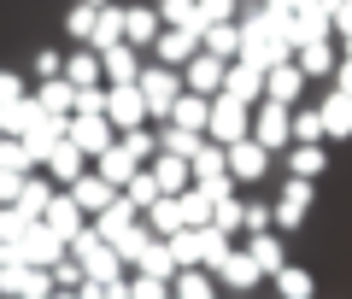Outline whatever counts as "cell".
<instances>
[{
  "instance_id": "cell-1",
  "label": "cell",
  "mask_w": 352,
  "mask_h": 299,
  "mask_svg": "<svg viewBox=\"0 0 352 299\" xmlns=\"http://www.w3.org/2000/svg\"><path fill=\"white\" fill-rule=\"evenodd\" d=\"M288 24L294 18H276V12H264V6H252V12H241V53H247L252 65H282L294 59V41H288Z\"/></svg>"
},
{
  "instance_id": "cell-2",
  "label": "cell",
  "mask_w": 352,
  "mask_h": 299,
  "mask_svg": "<svg viewBox=\"0 0 352 299\" xmlns=\"http://www.w3.org/2000/svg\"><path fill=\"white\" fill-rule=\"evenodd\" d=\"M135 88H141V100H147V118L153 124H164V118H170V106H176V94H182V71H176V65H141V76H135Z\"/></svg>"
},
{
  "instance_id": "cell-3",
  "label": "cell",
  "mask_w": 352,
  "mask_h": 299,
  "mask_svg": "<svg viewBox=\"0 0 352 299\" xmlns=\"http://www.w3.org/2000/svg\"><path fill=\"white\" fill-rule=\"evenodd\" d=\"M206 135L212 141H241V135H252V112H247V100H235V94H212V124H206Z\"/></svg>"
},
{
  "instance_id": "cell-4",
  "label": "cell",
  "mask_w": 352,
  "mask_h": 299,
  "mask_svg": "<svg viewBox=\"0 0 352 299\" xmlns=\"http://www.w3.org/2000/svg\"><path fill=\"white\" fill-rule=\"evenodd\" d=\"M252 141H264V147H294V106H282V100H264L258 118H252Z\"/></svg>"
},
{
  "instance_id": "cell-5",
  "label": "cell",
  "mask_w": 352,
  "mask_h": 299,
  "mask_svg": "<svg viewBox=\"0 0 352 299\" xmlns=\"http://www.w3.org/2000/svg\"><path fill=\"white\" fill-rule=\"evenodd\" d=\"M12 247H18V258H30V264H47V270L65 258V252H71V247H65V235H53V229L41 223V217H36V223H30L24 235L12 241Z\"/></svg>"
},
{
  "instance_id": "cell-6",
  "label": "cell",
  "mask_w": 352,
  "mask_h": 299,
  "mask_svg": "<svg viewBox=\"0 0 352 299\" xmlns=\"http://www.w3.org/2000/svg\"><path fill=\"white\" fill-rule=\"evenodd\" d=\"M106 118H112V129L147 124V100H141V88L135 82H106Z\"/></svg>"
},
{
  "instance_id": "cell-7",
  "label": "cell",
  "mask_w": 352,
  "mask_h": 299,
  "mask_svg": "<svg viewBox=\"0 0 352 299\" xmlns=\"http://www.w3.org/2000/svg\"><path fill=\"white\" fill-rule=\"evenodd\" d=\"M65 135H71L76 141V147H82L88 153V159H94V153H106V147H112V118H106V112H71V124H65Z\"/></svg>"
},
{
  "instance_id": "cell-8",
  "label": "cell",
  "mask_w": 352,
  "mask_h": 299,
  "mask_svg": "<svg viewBox=\"0 0 352 299\" xmlns=\"http://www.w3.org/2000/svg\"><path fill=\"white\" fill-rule=\"evenodd\" d=\"M229 176H235V182H258L264 170H270V147H264V141H252V135H241V141H229Z\"/></svg>"
},
{
  "instance_id": "cell-9",
  "label": "cell",
  "mask_w": 352,
  "mask_h": 299,
  "mask_svg": "<svg viewBox=\"0 0 352 299\" xmlns=\"http://www.w3.org/2000/svg\"><path fill=\"white\" fill-rule=\"evenodd\" d=\"M41 223H47L53 235H65V247H71V235H76V229H88V212L76 206V194H71V188H59V194L47 199V212H41Z\"/></svg>"
},
{
  "instance_id": "cell-10",
  "label": "cell",
  "mask_w": 352,
  "mask_h": 299,
  "mask_svg": "<svg viewBox=\"0 0 352 299\" xmlns=\"http://www.w3.org/2000/svg\"><path fill=\"white\" fill-rule=\"evenodd\" d=\"M223 94H235V100H247V106H258V100H264V65H252L247 53H241V59H229Z\"/></svg>"
},
{
  "instance_id": "cell-11",
  "label": "cell",
  "mask_w": 352,
  "mask_h": 299,
  "mask_svg": "<svg viewBox=\"0 0 352 299\" xmlns=\"http://www.w3.org/2000/svg\"><path fill=\"white\" fill-rule=\"evenodd\" d=\"M194 53H200V30H176V24H164L159 41H153V59H159V65H176V71H182Z\"/></svg>"
},
{
  "instance_id": "cell-12",
  "label": "cell",
  "mask_w": 352,
  "mask_h": 299,
  "mask_svg": "<svg viewBox=\"0 0 352 299\" xmlns=\"http://www.w3.org/2000/svg\"><path fill=\"white\" fill-rule=\"evenodd\" d=\"M223 71H229V59H217V53H194L188 65H182V82L194 88V94H223Z\"/></svg>"
},
{
  "instance_id": "cell-13",
  "label": "cell",
  "mask_w": 352,
  "mask_h": 299,
  "mask_svg": "<svg viewBox=\"0 0 352 299\" xmlns=\"http://www.w3.org/2000/svg\"><path fill=\"white\" fill-rule=\"evenodd\" d=\"M65 124H71V118H59V112H41L36 124H30L24 135H18V141L30 147V159H36V164H47V153L65 141Z\"/></svg>"
},
{
  "instance_id": "cell-14",
  "label": "cell",
  "mask_w": 352,
  "mask_h": 299,
  "mask_svg": "<svg viewBox=\"0 0 352 299\" xmlns=\"http://www.w3.org/2000/svg\"><path fill=\"white\" fill-rule=\"evenodd\" d=\"M270 212H276V229H300V217L311 212V176H288V188Z\"/></svg>"
},
{
  "instance_id": "cell-15",
  "label": "cell",
  "mask_w": 352,
  "mask_h": 299,
  "mask_svg": "<svg viewBox=\"0 0 352 299\" xmlns=\"http://www.w3.org/2000/svg\"><path fill=\"white\" fill-rule=\"evenodd\" d=\"M212 270H217V282H223L229 294H252V287H258V276H264L258 264H252V252H247V247H241V252L229 247V258H223V264H212Z\"/></svg>"
},
{
  "instance_id": "cell-16",
  "label": "cell",
  "mask_w": 352,
  "mask_h": 299,
  "mask_svg": "<svg viewBox=\"0 0 352 299\" xmlns=\"http://www.w3.org/2000/svg\"><path fill=\"white\" fill-rule=\"evenodd\" d=\"M329 30H335V18H329V6H317V0H305L300 12H294V24H288V41H294V47H305V41H329Z\"/></svg>"
},
{
  "instance_id": "cell-17",
  "label": "cell",
  "mask_w": 352,
  "mask_h": 299,
  "mask_svg": "<svg viewBox=\"0 0 352 299\" xmlns=\"http://www.w3.org/2000/svg\"><path fill=\"white\" fill-rule=\"evenodd\" d=\"M300 88H305V71H300L294 59H282V65H270V71H264V100L300 106Z\"/></svg>"
},
{
  "instance_id": "cell-18",
  "label": "cell",
  "mask_w": 352,
  "mask_h": 299,
  "mask_svg": "<svg viewBox=\"0 0 352 299\" xmlns=\"http://www.w3.org/2000/svg\"><path fill=\"white\" fill-rule=\"evenodd\" d=\"M41 170H47V176H53V182H59V188H71V182H76V176H82V170H88V153H82V147H76V141H71V135H65V141H59V147H53V153H47V164H41Z\"/></svg>"
},
{
  "instance_id": "cell-19",
  "label": "cell",
  "mask_w": 352,
  "mask_h": 299,
  "mask_svg": "<svg viewBox=\"0 0 352 299\" xmlns=\"http://www.w3.org/2000/svg\"><path fill=\"white\" fill-rule=\"evenodd\" d=\"M71 194H76V206H82V212L94 217V212H106V206H112V199L124 194V188H112V182H106L100 170H82V176L71 182Z\"/></svg>"
},
{
  "instance_id": "cell-20",
  "label": "cell",
  "mask_w": 352,
  "mask_h": 299,
  "mask_svg": "<svg viewBox=\"0 0 352 299\" xmlns=\"http://www.w3.org/2000/svg\"><path fill=\"white\" fill-rule=\"evenodd\" d=\"M159 30H164V18H159V6H147V0L124 12V41H129V47H153Z\"/></svg>"
},
{
  "instance_id": "cell-21",
  "label": "cell",
  "mask_w": 352,
  "mask_h": 299,
  "mask_svg": "<svg viewBox=\"0 0 352 299\" xmlns=\"http://www.w3.org/2000/svg\"><path fill=\"white\" fill-rule=\"evenodd\" d=\"M147 170L159 176V188H164V194H182V188L194 182V164L182 159V153H153V159H147Z\"/></svg>"
},
{
  "instance_id": "cell-22",
  "label": "cell",
  "mask_w": 352,
  "mask_h": 299,
  "mask_svg": "<svg viewBox=\"0 0 352 299\" xmlns=\"http://www.w3.org/2000/svg\"><path fill=\"white\" fill-rule=\"evenodd\" d=\"M317 112H323V135L329 141H346L352 135V94H346V88H329V100L317 106Z\"/></svg>"
},
{
  "instance_id": "cell-23",
  "label": "cell",
  "mask_w": 352,
  "mask_h": 299,
  "mask_svg": "<svg viewBox=\"0 0 352 299\" xmlns=\"http://www.w3.org/2000/svg\"><path fill=\"white\" fill-rule=\"evenodd\" d=\"M94 170H100V176H106V182H112V188H124L129 176L141 170V159H135V153L124 147V141H112V147H106V153H94Z\"/></svg>"
},
{
  "instance_id": "cell-24",
  "label": "cell",
  "mask_w": 352,
  "mask_h": 299,
  "mask_svg": "<svg viewBox=\"0 0 352 299\" xmlns=\"http://www.w3.org/2000/svg\"><path fill=\"white\" fill-rule=\"evenodd\" d=\"M170 124L200 129V135H206V124H212V94H194V88H182V94H176V106H170Z\"/></svg>"
},
{
  "instance_id": "cell-25",
  "label": "cell",
  "mask_w": 352,
  "mask_h": 299,
  "mask_svg": "<svg viewBox=\"0 0 352 299\" xmlns=\"http://www.w3.org/2000/svg\"><path fill=\"white\" fill-rule=\"evenodd\" d=\"M141 217H147V223H153V235H164V241H170L176 229H188V217H182V194H159Z\"/></svg>"
},
{
  "instance_id": "cell-26",
  "label": "cell",
  "mask_w": 352,
  "mask_h": 299,
  "mask_svg": "<svg viewBox=\"0 0 352 299\" xmlns=\"http://www.w3.org/2000/svg\"><path fill=\"white\" fill-rule=\"evenodd\" d=\"M100 65H106V82H135V76H141V47L112 41V47L100 53Z\"/></svg>"
},
{
  "instance_id": "cell-27",
  "label": "cell",
  "mask_w": 352,
  "mask_h": 299,
  "mask_svg": "<svg viewBox=\"0 0 352 299\" xmlns=\"http://www.w3.org/2000/svg\"><path fill=\"white\" fill-rule=\"evenodd\" d=\"M36 100H41V106H47V112H59V118H71L76 112V82H71V76H41V88H36Z\"/></svg>"
},
{
  "instance_id": "cell-28",
  "label": "cell",
  "mask_w": 352,
  "mask_h": 299,
  "mask_svg": "<svg viewBox=\"0 0 352 299\" xmlns=\"http://www.w3.org/2000/svg\"><path fill=\"white\" fill-rule=\"evenodd\" d=\"M135 217H141V206H135L129 194H118L112 206H106V212H94V229H100L106 241H118V235H124L129 223H135Z\"/></svg>"
},
{
  "instance_id": "cell-29",
  "label": "cell",
  "mask_w": 352,
  "mask_h": 299,
  "mask_svg": "<svg viewBox=\"0 0 352 299\" xmlns=\"http://www.w3.org/2000/svg\"><path fill=\"white\" fill-rule=\"evenodd\" d=\"M200 47L217 53V59H241V18H229V24H206L200 30Z\"/></svg>"
},
{
  "instance_id": "cell-30",
  "label": "cell",
  "mask_w": 352,
  "mask_h": 299,
  "mask_svg": "<svg viewBox=\"0 0 352 299\" xmlns=\"http://www.w3.org/2000/svg\"><path fill=\"white\" fill-rule=\"evenodd\" d=\"M247 252H252V264H258L264 276H276L282 264H288V252H282V235H270V229H258V235H247Z\"/></svg>"
},
{
  "instance_id": "cell-31",
  "label": "cell",
  "mask_w": 352,
  "mask_h": 299,
  "mask_svg": "<svg viewBox=\"0 0 352 299\" xmlns=\"http://www.w3.org/2000/svg\"><path fill=\"white\" fill-rule=\"evenodd\" d=\"M112 41H124V6H112V0H106L100 12H94V36H88V47L106 53Z\"/></svg>"
},
{
  "instance_id": "cell-32",
  "label": "cell",
  "mask_w": 352,
  "mask_h": 299,
  "mask_svg": "<svg viewBox=\"0 0 352 299\" xmlns=\"http://www.w3.org/2000/svg\"><path fill=\"white\" fill-rule=\"evenodd\" d=\"M135 270H147V276H159V282H170V276L182 270V264H176L170 241H164V235H153V241H147V252H141V264H135Z\"/></svg>"
},
{
  "instance_id": "cell-33",
  "label": "cell",
  "mask_w": 352,
  "mask_h": 299,
  "mask_svg": "<svg viewBox=\"0 0 352 299\" xmlns=\"http://www.w3.org/2000/svg\"><path fill=\"white\" fill-rule=\"evenodd\" d=\"M41 112H47V106H41L36 94H24V100H12V106H0V129H6V135H24Z\"/></svg>"
},
{
  "instance_id": "cell-34",
  "label": "cell",
  "mask_w": 352,
  "mask_h": 299,
  "mask_svg": "<svg viewBox=\"0 0 352 299\" xmlns=\"http://www.w3.org/2000/svg\"><path fill=\"white\" fill-rule=\"evenodd\" d=\"M65 76H71L76 88H88V82H106V65H100V53H94V47H82V53L65 59Z\"/></svg>"
},
{
  "instance_id": "cell-35",
  "label": "cell",
  "mask_w": 352,
  "mask_h": 299,
  "mask_svg": "<svg viewBox=\"0 0 352 299\" xmlns=\"http://www.w3.org/2000/svg\"><path fill=\"white\" fill-rule=\"evenodd\" d=\"M294 65H300L305 76H329L335 71V47H329V41H305V47H294Z\"/></svg>"
},
{
  "instance_id": "cell-36",
  "label": "cell",
  "mask_w": 352,
  "mask_h": 299,
  "mask_svg": "<svg viewBox=\"0 0 352 299\" xmlns=\"http://www.w3.org/2000/svg\"><path fill=\"white\" fill-rule=\"evenodd\" d=\"M147 241H153V223H147V217H135V223H129L124 235L112 241V247H118V258H124V264H141V252H147Z\"/></svg>"
},
{
  "instance_id": "cell-37",
  "label": "cell",
  "mask_w": 352,
  "mask_h": 299,
  "mask_svg": "<svg viewBox=\"0 0 352 299\" xmlns=\"http://www.w3.org/2000/svg\"><path fill=\"white\" fill-rule=\"evenodd\" d=\"M53 194H59V188H53V176H24V188H18V206H24L30 217H41Z\"/></svg>"
},
{
  "instance_id": "cell-38",
  "label": "cell",
  "mask_w": 352,
  "mask_h": 299,
  "mask_svg": "<svg viewBox=\"0 0 352 299\" xmlns=\"http://www.w3.org/2000/svg\"><path fill=\"white\" fill-rule=\"evenodd\" d=\"M153 6H159V18L176 24V30H206L200 24V0H153Z\"/></svg>"
},
{
  "instance_id": "cell-39",
  "label": "cell",
  "mask_w": 352,
  "mask_h": 299,
  "mask_svg": "<svg viewBox=\"0 0 352 299\" xmlns=\"http://www.w3.org/2000/svg\"><path fill=\"white\" fill-rule=\"evenodd\" d=\"M200 229V264L212 270V264H223L229 258V229H217V223H194Z\"/></svg>"
},
{
  "instance_id": "cell-40",
  "label": "cell",
  "mask_w": 352,
  "mask_h": 299,
  "mask_svg": "<svg viewBox=\"0 0 352 299\" xmlns=\"http://www.w3.org/2000/svg\"><path fill=\"white\" fill-rule=\"evenodd\" d=\"M200 141H206L200 129H182V124H170V118H164V129H159V153H182V159H188Z\"/></svg>"
},
{
  "instance_id": "cell-41",
  "label": "cell",
  "mask_w": 352,
  "mask_h": 299,
  "mask_svg": "<svg viewBox=\"0 0 352 299\" xmlns=\"http://www.w3.org/2000/svg\"><path fill=\"white\" fill-rule=\"evenodd\" d=\"M288 170H294V176H311V182H317V170H323V141H294Z\"/></svg>"
},
{
  "instance_id": "cell-42",
  "label": "cell",
  "mask_w": 352,
  "mask_h": 299,
  "mask_svg": "<svg viewBox=\"0 0 352 299\" xmlns=\"http://www.w3.org/2000/svg\"><path fill=\"white\" fill-rule=\"evenodd\" d=\"M212 212H217V199L206 194V188H182V217H188V223H212Z\"/></svg>"
},
{
  "instance_id": "cell-43",
  "label": "cell",
  "mask_w": 352,
  "mask_h": 299,
  "mask_svg": "<svg viewBox=\"0 0 352 299\" xmlns=\"http://www.w3.org/2000/svg\"><path fill=\"white\" fill-rule=\"evenodd\" d=\"M124 194H129V199H135L141 212H147L153 199H159V194H164V188H159V176H153V170H147V164H141V170H135V176H129V182H124Z\"/></svg>"
},
{
  "instance_id": "cell-44",
  "label": "cell",
  "mask_w": 352,
  "mask_h": 299,
  "mask_svg": "<svg viewBox=\"0 0 352 299\" xmlns=\"http://www.w3.org/2000/svg\"><path fill=\"white\" fill-rule=\"evenodd\" d=\"M212 223L217 229H229V235H241V229H247V199H217V212H212Z\"/></svg>"
},
{
  "instance_id": "cell-45",
  "label": "cell",
  "mask_w": 352,
  "mask_h": 299,
  "mask_svg": "<svg viewBox=\"0 0 352 299\" xmlns=\"http://www.w3.org/2000/svg\"><path fill=\"white\" fill-rule=\"evenodd\" d=\"M0 170H36V159H30V147H24V141H18V135H0Z\"/></svg>"
},
{
  "instance_id": "cell-46",
  "label": "cell",
  "mask_w": 352,
  "mask_h": 299,
  "mask_svg": "<svg viewBox=\"0 0 352 299\" xmlns=\"http://www.w3.org/2000/svg\"><path fill=\"white\" fill-rule=\"evenodd\" d=\"M311 276H305V270H294V264H282V270H276V294H288V299H305V294H311Z\"/></svg>"
},
{
  "instance_id": "cell-47",
  "label": "cell",
  "mask_w": 352,
  "mask_h": 299,
  "mask_svg": "<svg viewBox=\"0 0 352 299\" xmlns=\"http://www.w3.org/2000/svg\"><path fill=\"white\" fill-rule=\"evenodd\" d=\"M94 12H100V6H82V0H76L71 12H65V36L88 41V36H94Z\"/></svg>"
},
{
  "instance_id": "cell-48",
  "label": "cell",
  "mask_w": 352,
  "mask_h": 299,
  "mask_svg": "<svg viewBox=\"0 0 352 299\" xmlns=\"http://www.w3.org/2000/svg\"><path fill=\"white\" fill-rule=\"evenodd\" d=\"M124 147H129V153H135V159H141V164H147V159H153V153H159V135H153V129H147V124H135V129H124Z\"/></svg>"
},
{
  "instance_id": "cell-49",
  "label": "cell",
  "mask_w": 352,
  "mask_h": 299,
  "mask_svg": "<svg viewBox=\"0 0 352 299\" xmlns=\"http://www.w3.org/2000/svg\"><path fill=\"white\" fill-rule=\"evenodd\" d=\"M294 141H329L323 135V112H300V106H294Z\"/></svg>"
},
{
  "instance_id": "cell-50",
  "label": "cell",
  "mask_w": 352,
  "mask_h": 299,
  "mask_svg": "<svg viewBox=\"0 0 352 299\" xmlns=\"http://www.w3.org/2000/svg\"><path fill=\"white\" fill-rule=\"evenodd\" d=\"M241 18V0H200V24H229Z\"/></svg>"
},
{
  "instance_id": "cell-51",
  "label": "cell",
  "mask_w": 352,
  "mask_h": 299,
  "mask_svg": "<svg viewBox=\"0 0 352 299\" xmlns=\"http://www.w3.org/2000/svg\"><path fill=\"white\" fill-rule=\"evenodd\" d=\"M194 188H206L212 199H229V194H235V176H229V170H212V176H194Z\"/></svg>"
},
{
  "instance_id": "cell-52",
  "label": "cell",
  "mask_w": 352,
  "mask_h": 299,
  "mask_svg": "<svg viewBox=\"0 0 352 299\" xmlns=\"http://www.w3.org/2000/svg\"><path fill=\"white\" fill-rule=\"evenodd\" d=\"M76 112H106V82H88V88H76Z\"/></svg>"
},
{
  "instance_id": "cell-53",
  "label": "cell",
  "mask_w": 352,
  "mask_h": 299,
  "mask_svg": "<svg viewBox=\"0 0 352 299\" xmlns=\"http://www.w3.org/2000/svg\"><path fill=\"white\" fill-rule=\"evenodd\" d=\"M270 223H276V212L258 206V199H247V235H258V229H270Z\"/></svg>"
},
{
  "instance_id": "cell-54",
  "label": "cell",
  "mask_w": 352,
  "mask_h": 299,
  "mask_svg": "<svg viewBox=\"0 0 352 299\" xmlns=\"http://www.w3.org/2000/svg\"><path fill=\"white\" fill-rule=\"evenodd\" d=\"M12 100H24V76L0 71V106H12Z\"/></svg>"
},
{
  "instance_id": "cell-55",
  "label": "cell",
  "mask_w": 352,
  "mask_h": 299,
  "mask_svg": "<svg viewBox=\"0 0 352 299\" xmlns=\"http://www.w3.org/2000/svg\"><path fill=\"white\" fill-rule=\"evenodd\" d=\"M59 71H65V59H59L53 47H41V53H36V76H59Z\"/></svg>"
},
{
  "instance_id": "cell-56",
  "label": "cell",
  "mask_w": 352,
  "mask_h": 299,
  "mask_svg": "<svg viewBox=\"0 0 352 299\" xmlns=\"http://www.w3.org/2000/svg\"><path fill=\"white\" fill-rule=\"evenodd\" d=\"M18 188H24V170H0V206L18 199Z\"/></svg>"
},
{
  "instance_id": "cell-57",
  "label": "cell",
  "mask_w": 352,
  "mask_h": 299,
  "mask_svg": "<svg viewBox=\"0 0 352 299\" xmlns=\"http://www.w3.org/2000/svg\"><path fill=\"white\" fill-rule=\"evenodd\" d=\"M329 18H335V30H340V36H352V0H340V6H335Z\"/></svg>"
},
{
  "instance_id": "cell-58",
  "label": "cell",
  "mask_w": 352,
  "mask_h": 299,
  "mask_svg": "<svg viewBox=\"0 0 352 299\" xmlns=\"http://www.w3.org/2000/svg\"><path fill=\"white\" fill-rule=\"evenodd\" d=\"M300 6H305V0H264V12H276V18H294Z\"/></svg>"
},
{
  "instance_id": "cell-59",
  "label": "cell",
  "mask_w": 352,
  "mask_h": 299,
  "mask_svg": "<svg viewBox=\"0 0 352 299\" xmlns=\"http://www.w3.org/2000/svg\"><path fill=\"white\" fill-rule=\"evenodd\" d=\"M335 88H346V94H352V59H340V65H335Z\"/></svg>"
},
{
  "instance_id": "cell-60",
  "label": "cell",
  "mask_w": 352,
  "mask_h": 299,
  "mask_svg": "<svg viewBox=\"0 0 352 299\" xmlns=\"http://www.w3.org/2000/svg\"><path fill=\"white\" fill-rule=\"evenodd\" d=\"M317 6H329V12H335V6H340V0H317Z\"/></svg>"
},
{
  "instance_id": "cell-61",
  "label": "cell",
  "mask_w": 352,
  "mask_h": 299,
  "mask_svg": "<svg viewBox=\"0 0 352 299\" xmlns=\"http://www.w3.org/2000/svg\"><path fill=\"white\" fill-rule=\"evenodd\" d=\"M340 59H352V36H346V53H340Z\"/></svg>"
},
{
  "instance_id": "cell-62",
  "label": "cell",
  "mask_w": 352,
  "mask_h": 299,
  "mask_svg": "<svg viewBox=\"0 0 352 299\" xmlns=\"http://www.w3.org/2000/svg\"><path fill=\"white\" fill-rule=\"evenodd\" d=\"M82 6H106V0H82Z\"/></svg>"
},
{
  "instance_id": "cell-63",
  "label": "cell",
  "mask_w": 352,
  "mask_h": 299,
  "mask_svg": "<svg viewBox=\"0 0 352 299\" xmlns=\"http://www.w3.org/2000/svg\"><path fill=\"white\" fill-rule=\"evenodd\" d=\"M0 135H6V129H0Z\"/></svg>"
}]
</instances>
